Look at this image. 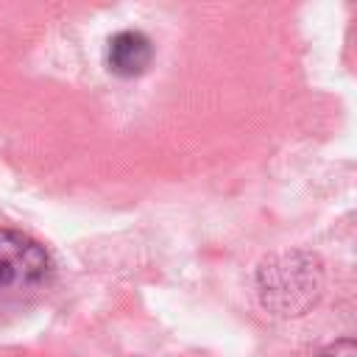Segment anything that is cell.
<instances>
[{"label":"cell","mask_w":357,"mask_h":357,"mask_svg":"<svg viewBox=\"0 0 357 357\" xmlns=\"http://www.w3.org/2000/svg\"><path fill=\"white\" fill-rule=\"evenodd\" d=\"M53 259L33 237L0 229V324L28 310L50 284Z\"/></svg>","instance_id":"cell-1"},{"label":"cell","mask_w":357,"mask_h":357,"mask_svg":"<svg viewBox=\"0 0 357 357\" xmlns=\"http://www.w3.org/2000/svg\"><path fill=\"white\" fill-rule=\"evenodd\" d=\"M257 287L265 310L276 315H301L318 301L324 271L318 257L307 251H284L259 265Z\"/></svg>","instance_id":"cell-2"},{"label":"cell","mask_w":357,"mask_h":357,"mask_svg":"<svg viewBox=\"0 0 357 357\" xmlns=\"http://www.w3.org/2000/svg\"><path fill=\"white\" fill-rule=\"evenodd\" d=\"M153 59V45L142 31H117L106 45V64L120 78H134L148 70Z\"/></svg>","instance_id":"cell-3"},{"label":"cell","mask_w":357,"mask_h":357,"mask_svg":"<svg viewBox=\"0 0 357 357\" xmlns=\"http://www.w3.org/2000/svg\"><path fill=\"white\" fill-rule=\"evenodd\" d=\"M315 357H357V337H337L326 343Z\"/></svg>","instance_id":"cell-4"}]
</instances>
